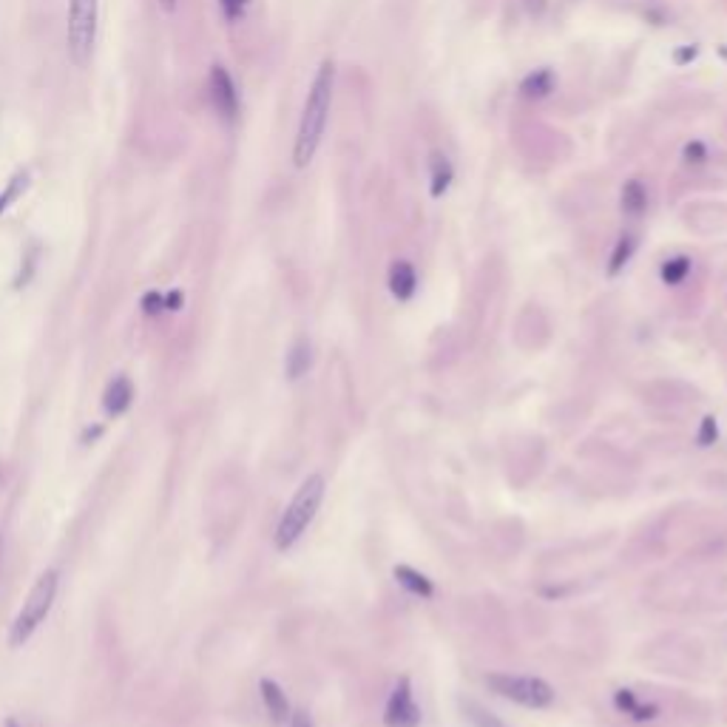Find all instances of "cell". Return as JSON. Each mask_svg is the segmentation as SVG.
I'll return each instance as SVG.
<instances>
[{"label": "cell", "instance_id": "1", "mask_svg": "<svg viewBox=\"0 0 727 727\" xmlns=\"http://www.w3.org/2000/svg\"><path fill=\"white\" fill-rule=\"evenodd\" d=\"M332 85H336V66H332V60H324L316 71L308 100H304V108H301V120H299L296 142H293L296 168H308L310 159L318 151V145H322L327 120H330V106H332Z\"/></svg>", "mask_w": 727, "mask_h": 727}, {"label": "cell", "instance_id": "2", "mask_svg": "<svg viewBox=\"0 0 727 727\" xmlns=\"http://www.w3.org/2000/svg\"><path fill=\"white\" fill-rule=\"evenodd\" d=\"M324 491H327V483L322 475H310L308 481L296 489L293 500L287 503L279 526H276V531H273L276 548L290 551L301 540V534L308 531V526L316 520L318 508H322V503H324Z\"/></svg>", "mask_w": 727, "mask_h": 727}, {"label": "cell", "instance_id": "3", "mask_svg": "<svg viewBox=\"0 0 727 727\" xmlns=\"http://www.w3.org/2000/svg\"><path fill=\"white\" fill-rule=\"evenodd\" d=\"M57 588H60V574H57V569H46L37 577V583L32 586V591H28L23 608L18 611V617H14L12 628H9L12 648H23L28 639L35 636L40 625L46 622L49 611L57 600Z\"/></svg>", "mask_w": 727, "mask_h": 727}, {"label": "cell", "instance_id": "4", "mask_svg": "<svg viewBox=\"0 0 727 727\" xmlns=\"http://www.w3.org/2000/svg\"><path fill=\"white\" fill-rule=\"evenodd\" d=\"M97 20L100 0H68V23H66V54L71 66L85 68L94 54L97 43Z\"/></svg>", "mask_w": 727, "mask_h": 727}, {"label": "cell", "instance_id": "5", "mask_svg": "<svg viewBox=\"0 0 727 727\" xmlns=\"http://www.w3.org/2000/svg\"><path fill=\"white\" fill-rule=\"evenodd\" d=\"M483 682L494 696H500V699H508L515 705H523V707H531V710H543L548 705H555V696H557L555 688L540 676L489 674Z\"/></svg>", "mask_w": 727, "mask_h": 727}, {"label": "cell", "instance_id": "6", "mask_svg": "<svg viewBox=\"0 0 727 727\" xmlns=\"http://www.w3.org/2000/svg\"><path fill=\"white\" fill-rule=\"evenodd\" d=\"M208 97H211L213 111L220 114V120L234 123L239 117V92H236V83H234V77H230V71L225 66H220V63L211 66Z\"/></svg>", "mask_w": 727, "mask_h": 727}, {"label": "cell", "instance_id": "7", "mask_svg": "<svg viewBox=\"0 0 727 727\" xmlns=\"http://www.w3.org/2000/svg\"><path fill=\"white\" fill-rule=\"evenodd\" d=\"M384 724L387 727H420V707L415 702L412 682L401 676L392 688L387 707H384Z\"/></svg>", "mask_w": 727, "mask_h": 727}, {"label": "cell", "instance_id": "8", "mask_svg": "<svg viewBox=\"0 0 727 727\" xmlns=\"http://www.w3.org/2000/svg\"><path fill=\"white\" fill-rule=\"evenodd\" d=\"M131 403H134V384H131V378L114 375L103 392V410L111 418H120L131 410Z\"/></svg>", "mask_w": 727, "mask_h": 727}, {"label": "cell", "instance_id": "9", "mask_svg": "<svg viewBox=\"0 0 727 727\" xmlns=\"http://www.w3.org/2000/svg\"><path fill=\"white\" fill-rule=\"evenodd\" d=\"M387 282H389V293L395 296L398 301H410L415 296V290H418V273L412 268V261H406V259L392 261Z\"/></svg>", "mask_w": 727, "mask_h": 727}, {"label": "cell", "instance_id": "10", "mask_svg": "<svg viewBox=\"0 0 727 727\" xmlns=\"http://www.w3.org/2000/svg\"><path fill=\"white\" fill-rule=\"evenodd\" d=\"M313 367V344L310 339H296L293 344H290V350L284 356V375H287V381H299V378H304L310 372Z\"/></svg>", "mask_w": 727, "mask_h": 727}, {"label": "cell", "instance_id": "11", "mask_svg": "<svg viewBox=\"0 0 727 727\" xmlns=\"http://www.w3.org/2000/svg\"><path fill=\"white\" fill-rule=\"evenodd\" d=\"M259 691H261V702H265L270 719H273L276 724H284V722L290 719V714H293V707H290L287 693L282 691L279 682L261 679V682H259Z\"/></svg>", "mask_w": 727, "mask_h": 727}, {"label": "cell", "instance_id": "12", "mask_svg": "<svg viewBox=\"0 0 727 727\" xmlns=\"http://www.w3.org/2000/svg\"><path fill=\"white\" fill-rule=\"evenodd\" d=\"M395 579H398V586H403L410 594H415V597L420 600H432L435 597V586H432V579L427 574H420L418 569H412V565H395Z\"/></svg>", "mask_w": 727, "mask_h": 727}, {"label": "cell", "instance_id": "13", "mask_svg": "<svg viewBox=\"0 0 727 727\" xmlns=\"http://www.w3.org/2000/svg\"><path fill=\"white\" fill-rule=\"evenodd\" d=\"M429 180H432V196H443L449 191V185L455 180V168L449 163V156L435 151L429 159Z\"/></svg>", "mask_w": 727, "mask_h": 727}, {"label": "cell", "instance_id": "14", "mask_svg": "<svg viewBox=\"0 0 727 727\" xmlns=\"http://www.w3.org/2000/svg\"><path fill=\"white\" fill-rule=\"evenodd\" d=\"M520 92L526 100H543V97H548L551 92H555V75H551L548 68H537L526 80H523Z\"/></svg>", "mask_w": 727, "mask_h": 727}, {"label": "cell", "instance_id": "15", "mask_svg": "<svg viewBox=\"0 0 727 727\" xmlns=\"http://www.w3.org/2000/svg\"><path fill=\"white\" fill-rule=\"evenodd\" d=\"M645 208H648V194H645L643 182H639V180L625 182V188H622V211L628 216H643Z\"/></svg>", "mask_w": 727, "mask_h": 727}, {"label": "cell", "instance_id": "16", "mask_svg": "<svg viewBox=\"0 0 727 727\" xmlns=\"http://www.w3.org/2000/svg\"><path fill=\"white\" fill-rule=\"evenodd\" d=\"M28 180H32V173H28V171H18V173H14V177L6 182V188L0 191V216H4V213L14 205V202H18V199L23 196V191L28 188Z\"/></svg>", "mask_w": 727, "mask_h": 727}, {"label": "cell", "instance_id": "17", "mask_svg": "<svg viewBox=\"0 0 727 727\" xmlns=\"http://www.w3.org/2000/svg\"><path fill=\"white\" fill-rule=\"evenodd\" d=\"M634 247H636V239L634 236H622L614 247V253H611V261H608V273L611 276H617L625 265L631 261L634 256Z\"/></svg>", "mask_w": 727, "mask_h": 727}, {"label": "cell", "instance_id": "18", "mask_svg": "<svg viewBox=\"0 0 727 727\" xmlns=\"http://www.w3.org/2000/svg\"><path fill=\"white\" fill-rule=\"evenodd\" d=\"M691 273V259L688 256H674L662 265V282L665 284H679Z\"/></svg>", "mask_w": 727, "mask_h": 727}, {"label": "cell", "instance_id": "19", "mask_svg": "<svg viewBox=\"0 0 727 727\" xmlns=\"http://www.w3.org/2000/svg\"><path fill=\"white\" fill-rule=\"evenodd\" d=\"M463 714H467V719L475 724V727H508L503 724L494 714H489L486 707H481L477 702H463Z\"/></svg>", "mask_w": 727, "mask_h": 727}, {"label": "cell", "instance_id": "20", "mask_svg": "<svg viewBox=\"0 0 727 727\" xmlns=\"http://www.w3.org/2000/svg\"><path fill=\"white\" fill-rule=\"evenodd\" d=\"M247 6H251V0H220V9H222V18L228 23H239L244 18Z\"/></svg>", "mask_w": 727, "mask_h": 727}, {"label": "cell", "instance_id": "21", "mask_svg": "<svg viewBox=\"0 0 727 727\" xmlns=\"http://www.w3.org/2000/svg\"><path fill=\"white\" fill-rule=\"evenodd\" d=\"M696 441H699V446H714L719 441V424L714 415L702 418V427H699V435H696Z\"/></svg>", "mask_w": 727, "mask_h": 727}, {"label": "cell", "instance_id": "22", "mask_svg": "<svg viewBox=\"0 0 727 727\" xmlns=\"http://www.w3.org/2000/svg\"><path fill=\"white\" fill-rule=\"evenodd\" d=\"M140 308H142L145 316H159V313L165 310V296L159 293V290H148V293L142 296Z\"/></svg>", "mask_w": 727, "mask_h": 727}, {"label": "cell", "instance_id": "23", "mask_svg": "<svg viewBox=\"0 0 727 727\" xmlns=\"http://www.w3.org/2000/svg\"><path fill=\"white\" fill-rule=\"evenodd\" d=\"M705 159H707L705 142L696 140V142H688V145H685V163H688V165H702Z\"/></svg>", "mask_w": 727, "mask_h": 727}, {"label": "cell", "instance_id": "24", "mask_svg": "<svg viewBox=\"0 0 727 727\" xmlns=\"http://www.w3.org/2000/svg\"><path fill=\"white\" fill-rule=\"evenodd\" d=\"M614 705H617L619 714L631 716V710H634L639 702H636V696H634L631 691H617V693H614Z\"/></svg>", "mask_w": 727, "mask_h": 727}, {"label": "cell", "instance_id": "25", "mask_svg": "<svg viewBox=\"0 0 727 727\" xmlns=\"http://www.w3.org/2000/svg\"><path fill=\"white\" fill-rule=\"evenodd\" d=\"M659 716V707L657 705H636L631 710V719L634 722H651V719H657Z\"/></svg>", "mask_w": 727, "mask_h": 727}, {"label": "cell", "instance_id": "26", "mask_svg": "<svg viewBox=\"0 0 727 727\" xmlns=\"http://www.w3.org/2000/svg\"><path fill=\"white\" fill-rule=\"evenodd\" d=\"M287 724L290 727H313V716L308 714V710H293L290 719H287Z\"/></svg>", "mask_w": 727, "mask_h": 727}, {"label": "cell", "instance_id": "27", "mask_svg": "<svg viewBox=\"0 0 727 727\" xmlns=\"http://www.w3.org/2000/svg\"><path fill=\"white\" fill-rule=\"evenodd\" d=\"M185 304V296H182V290H171V293L165 296V310H180Z\"/></svg>", "mask_w": 727, "mask_h": 727}, {"label": "cell", "instance_id": "28", "mask_svg": "<svg viewBox=\"0 0 727 727\" xmlns=\"http://www.w3.org/2000/svg\"><path fill=\"white\" fill-rule=\"evenodd\" d=\"M100 435H103V424H94V427H85L83 432V443H94Z\"/></svg>", "mask_w": 727, "mask_h": 727}, {"label": "cell", "instance_id": "29", "mask_svg": "<svg viewBox=\"0 0 727 727\" xmlns=\"http://www.w3.org/2000/svg\"><path fill=\"white\" fill-rule=\"evenodd\" d=\"M159 6H163L165 12H173V9L180 6V0H159Z\"/></svg>", "mask_w": 727, "mask_h": 727}, {"label": "cell", "instance_id": "30", "mask_svg": "<svg viewBox=\"0 0 727 727\" xmlns=\"http://www.w3.org/2000/svg\"><path fill=\"white\" fill-rule=\"evenodd\" d=\"M0 565H4V534H0Z\"/></svg>", "mask_w": 727, "mask_h": 727}, {"label": "cell", "instance_id": "31", "mask_svg": "<svg viewBox=\"0 0 727 727\" xmlns=\"http://www.w3.org/2000/svg\"><path fill=\"white\" fill-rule=\"evenodd\" d=\"M6 727H20V724H18V722H14V719H6Z\"/></svg>", "mask_w": 727, "mask_h": 727}]
</instances>
